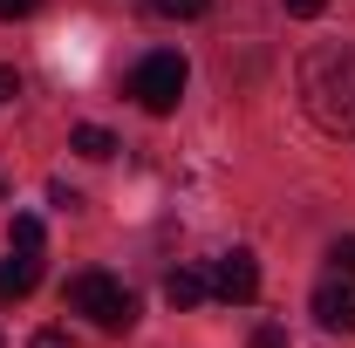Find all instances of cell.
Segmentation results:
<instances>
[{"mask_svg":"<svg viewBox=\"0 0 355 348\" xmlns=\"http://www.w3.org/2000/svg\"><path fill=\"white\" fill-rule=\"evenodd\" d=\"M69 307H76V314H89L103 335L137 328V294L123 287V280H110V273H76V280H69Z\"/></svg>","mask_w":355,"mask_h":348,"instance_id":"cell-2","label":"cell"},{"mask_svg":"<svg viewBox=\"0 0 355 348\" xmlns=\"http://www.w3.org/2000/svg\"><path fill=\"white\" fill-rule=\"evenodd\" d=\"M301 103L321 130L355 137V48L349 42H321L301 55Z\"/></svg>","mask_w":355,"mask_h":348,"instance_id":"cell-1","label":"cell"},{"mask_svg":"<svg viewBox=\"0 0 355 348\" xmlns=\"http://www.w3.org/2000/svg\"><path fill=\"white\" fill-rule=\"evenodd\" d=\"M205 294H212V280H205V273H191V266H178L171 280H164V301H171V307H198Z\"/></svg>","mask_w":355,"mask_h":348,"instance_id":"cell-7","label":"cell"},{"mask_svg":"<svg viewBox=\"0 0 355 348\" xmlns=\"http://www.w3.org/2000/svg\"><path fill=\"white\" fill-rule=\"evenodd\" d=\"M0 348H7V342H0Z\"/></svg>","mask_w":355,"mask_h":348,"instance_id":"cell-17","label":"cell"},{"mask_svg":"<svg viewBox=\"0 0 355 348\" xmlns=\"http://www.w3.org/2000/svg\"><path fill=\"white\" fill-rule=\"evenodd\" d=\"M314 321L328 328V335H355V273H328L321 287H314Z\"/></svg>","mask_w":355,"mask_h":348,"instance_id":"cell-4","label":"cell"},{"mask_svg":"<svg viewBox=\"0 0 355 348\" xmlns=\"http://www.w3.org/2000/svg\"><path fill=\"white\" fill-rule=\"evenodd\" d=\"M69 143H76V150H83L89 164H103V157H116V137L103 130V123H83V130L69 137Z\"/></svg>","mask_w":355,"mask_h":348,"instance_id":"cell-8","label":"cell"},{"mask_svg":"<svg viewBox=\"0 0 355 348\" xmlns=\"http://www.w3.org/2000/svg\"><path fill=\"white\" fill-rule=\"evenodd\" d=\"M7 239H14L21 253H42V218H35V212H14V225H7Z\"/></svg>","mask_w":355,"mask_h":348,"instance_id":"cell-9","label":"cell"},{"mask_svg":"<svg viewBox=\"0 0 355 348\" xmlns=\"http://www.w3.org/2000/svg\"><path fill=\"white\" fill-rule=\"evenodd\" d=\"M280 7H287V14H294V21H314V14H321V7H328V0H280Z\"/></svg>","mask_w":355,"mask_h":348,"instance_id":"cell-15","label":"cell"},{"mask_svg":"<svg viewBox=\"0 0 355 348\" xmlns=\"http://www.w3.org/2000/svg\"><path fill=\"white\" fill-rule=\"evenodd\" d=\"M130 96L150 110V116H171L178 96H184V55H171V48H157V55H144L130 76Z\"/></svg>","mask_w":355,"mask_h":348,"instance_id":"cell-3","label":"cell"},{"mask_svg":"<svg viewBox=\"0 0 355 348\" xmlns=\"http://www.w3.org/2000/svg\"><path fill=\"white\" fill-rule=\"evenodd\" d=\"M253 348H287V328H273V321H266V328H253Z\"/></svg>","mask_w":355,"mask_h":348,"instance_id":"cell-12","label":"cell"},{"mask_svg":"<svg viewBox=\"0 0 355 348\" xmlns=\"http://www.w3.org/2000/svg\"><path fill=\"white\" fill-rule=\"evenodd\" d=\"M35 280H42V253H21V246H14V253L0 260V301H28Z\"/></svg>","mask_w":355,"mask_h":348,"instance_id":"cell-6","label":"cell"},{"mask_svg":"<svg viewBox=\"0 0 355 348\" xmlns=\"http://www.w3.org/2000/svg\"><path fill=\"white\" fill-rule=\"evenodd\" d=\"M0 96H21V76L14 69H0Z\"/></svg>","mask_w":355,"mask_h":348,"instance_id":"cell-16","label":"cell"},{"mask_svg":"<svg viewBox=\"0 0 355 348\" xmlns=\"http://www.w3.org/2000/svg\"><path fill=\"white\" fill-rule=\"evenodd\" d=\"M328 273H355V239H335L328 246Z\"/></svg>","mask_w":355,"mask_h":348,"instance_id":"cell-11","label":"cell"},{"mask_svg":"<svg viewBox=\"0 0 355 348\" xmlns=\"http://www.w3.org/2000/svg\"><path fill=\"white\" fill-rule=\"evenodd\" d=\"M205 7H212V0H150V14H157V21H198Z\"/></svg>","mask_w":355,"mask_h":348,"instance_id":"cell-10","label":"cell"},{"mask_svg":"<svg viewBox=\"0 0 355 348\" xmlns=\"http://www.w3.org/2000/svg\"><path fill=\"white\" fill-rule=\"evenodd\" d=\"M35 7H42V0H0V21H28Z\"/></svg>","mask_w":355,"mask_h":348,"instance_id":"cell-14","label":"cell"},{"mask_svg":"<svg viewBox=\"0 0 355 348\" xmlns=\"http://www.w3.org/2000/svg\"><path fill=\"white\" fill-rule=\"evenodd\" d=\"M28 348H76V335H62V328H42V335H35Z\"/></svg>","mask_w":355,"mask_h":348,"instance_id":"cell-13","label":"cell"},{"mask_svg":"<svg viewBox=\"0 0 355 348\" xmlns=\"http://www.w3.org/2000/svg\"><path fill=\"white\" fill-rule=\"evenodd\" d=\"M212 294L232 307H246L253 294H260V266H253V253L246 246H232V253H219V266H212Z\"/></svg>","mask_w":355,"mask_h":348,"instance_id":"cell-5","label":"cell"}]
</instances>
